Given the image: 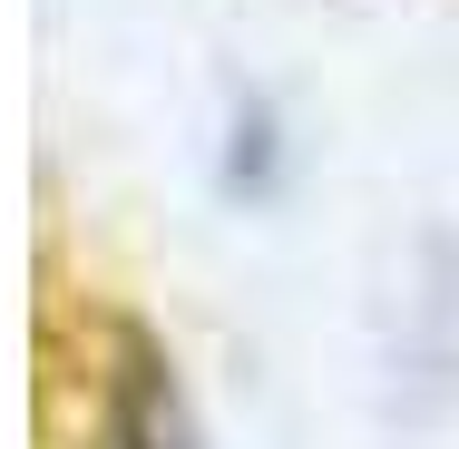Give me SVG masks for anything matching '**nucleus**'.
Returning a JSON list of instances; mask_svg holds the SVG:
<instances>
[{
    "mask_svg": "<svg viewBox=\"0 0 459 449\" xmlns=\"http://www.w3.org/2000/svg\"><path fill=\"white\" fill-rule=\"evenodd\" d=\"M108 449H195V440H186L177 391H167V371H157L147 352H127V371H117V401H108Z\"/></svg>",
    "mask_w": 459,
    "mask_h": 449,
    "instance_id": "f257e3e1",
    "label": "nucleus"
}]
</instances>
